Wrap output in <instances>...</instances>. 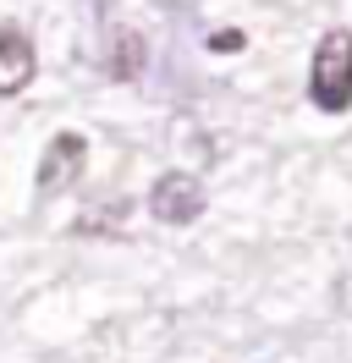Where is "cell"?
Wrapping results in <instances>:
<instances>
[{
    "label": "cell",
    "instance_id": "cell-3",
    "mask_svg": "<svg viewBox=\"0 0 352 363\" xmlns=\"http://www.w3.org/2000/svg\"><path fill=\"white\" fill-rule=\"evenodd\" d=\"M88 165V138L83 133H55L50 138V149H44L39 171H33V182H39V193L50 199V193H61L66 182H77Z\"/></svg>",
    "mask_w": 352,
    "mask_h": 363
},
{
    "label": "cell",
    "instance_id": "cell-4",
    "mask_svg": "<svg viewBox=\"0 0 352 363\" xmlns=\"http://www.w3.org/2000/svg\"><path fill=\"white\" fill-rule=\"evenodd\" d=\"M39 72V55H33V39L22 33L17 23H0V99H11L33 83Z\"/></svg>",
    "mask_w": 352,
    "mask_h": 363
},
{
    "label": "cell",
    "instance_id": "cell-6",
    "mask_svg": "<svg viewBox=\"0 0 352 363\" xmlns=\"http://www.w3.org/2000/svg\"><path fill=\"white\" fill-rule=\"evenodd\" d=\"M242 45H248L242 28H220V33H209V50H215V55H237Z\"/></svg>",
    "mask_w": 352,
    "mask_h": 363
},
{
    "label": "cell",
    "instance_id": "cell-2",
    "mask_svg": "<svg viewBox=\"0 0 352 363\" xmlns=\"http://www.w3.org/2000/svg\"><path fill=\"white\" fill-rule=\"evenodd\" d=\"M149 215L160 220V226H193L198 215H204V182L187 177V171H165V177H154Z\"/></svg>",
    "mask_w": 352,
    "mask_h": 363
},
{
    "label": "cell",
    "instance_id": "cell-1",
    "mask_svg": "<svg viewBox=\"0 0 352 363\" xmlns=\"http://www.w3.org/2000/svg\"><path fill=\"white\" fill-rule=\"evenodd\" d=\"M308 99L325 116L352 111V33L347 28H330L319 39L314 61H308Z\"/></svg>",
    "mask_w": 352,
    "mask_h": 363
},
{
    "label": "cell",
    "instance_id": "cell-5",
    "mask_svg": "<svg viewBox=\"0 0 352 363\" xmlns=\"http://www.w3.org/2000/svg\"><path fill=\"white\" fill-rule=\"evenodd\" d=\"M143 61H149L143 33H138V28H116V33H110V50H105V72L116 83H132V77L143 72Z\"/></svg>",
    "mask_w": 352,
    "mask_h": 363
}]
</instances>
